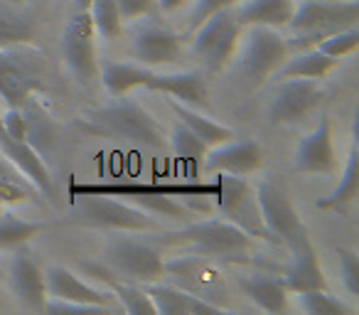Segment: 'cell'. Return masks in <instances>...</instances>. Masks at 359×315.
Wrapping results in <instances>:
<instances>
[{
	"mask_svg": "<svg viewBox=\"0 0 359 315\" xmlns=\"http://www.w3.org/2000/svg\"><path fill=\"white\" fill-rule=\"evenodd\" d=\"M76 126L84 133L130 140V143H140L143 148L158 150L165 145L163 126L158 123V119L148 109H143L138 101L128 99V94L116 96L111 104L79 114Z\"/></svg>",
	"mask_w": 359,
	"mask_h": 315,
	"instance_id": "6da1fadb",
	"label": "cell"
},
{
	"mask_svg": "<svg viewBox=\"0 0 359 315\" xmlns=\"http://www.w3.org/2000/svg\"><path fill=\"white\" fill-rule=\"evenodd\" d=\"M359 0H300L288 27L295 32L288 50H308L337 30L357 27Z\"/></svg>",
	"mask_w": 359,
	"mask_h": 315,
	"instance_id": "7a4b0ae2",
	"label": "cell"
},
{
	"mask_svg": "<svg viewBox=\"0 0 359 315\" xmlns=\"http://www.w3.org/2000/svg\"><path fill=\"white\" fill-rule=\"evenodd\" d=\"M47 91L45 55L32 42L0 47V99L6 106H22Z\"/></svg>",
	"mask_w": 359,
	"mask_h": 315,
	"instance_id": "3957f363",
	"label": "cell"
},
{
	"mask_svg": "<svg viewBox=\"0 0 359 315\" xmlns=\"http://www.w3.org/2000/svg\"><path fill=\"white\" fill-rule=\"evenodd\" d=\"M72 224L91 227L106 232H155L158 220L150 212L111 195H74V207L69 215Z\"/></svg>",
	"mask_w": 359,
	"mask_h": 315,
	"instance_id": "277c9868",
	"label": "cell"
},
{
	"mask_svg": "<svg viewBox=\"0 0 359 315\" xmlns=\"http://www.w3.org/2000/svg\"><path fill=\"white\" fill-rule=\"evenodd\" d=\"M172 236L177 241L190 244L192 254L207 256L217 264H249L251 261L246 259V254H249L254 239L226 220L190 222Z\"/></svg>",
	"mask_w": 359,
	"mask_h": 315,
	"instance_id": "5b68a950",
	"label": "cell"
},
{
	"mask_svg": "<svg viewBox=\"0 0 359 315\" xmlns=\"http://www.w3.org/2000/svg\"><path fill=\"white\" fill-rule=\"evenodd\" d=\"M101 261L116 279L130 281V283H153L163 281V254L150 241L135 239L130 232L111 234L101 251Z\"/></svg>",
	"mask_w": 359,
	"mask_h": 315,
	"instance_id": "8992f818",
	"label": "cell"
},
{
	"mask_svg": "<svg viewBox=\"0 0 359 315\" xmlns=\"http://www.w3.org/2000/svg\"><path fill=\"white\" fill-rule=\"evenodd\" d=\"M215 180H217V185H219L215 197H217V207H219V212H222V220L239 227L251 239L278 244V239L271 234L264 222L254 185H251L246 177L226 175V173H217Z\"/></svg>",
	"mask_w": 359,
	"mask_h": 315,
	"instance_id": "52a82bcc",
	"label": "cell"
},
{
	"mask_svg": "<svg viewBox=\"0 0 359 315\" xmlns=\"http://www.w3.org/2000/svg\"><path fill=\"white\" fill-rule=\"evenodd\" d=\"M163 279L207 303L219 305V308H226L229 303V288H226L224 274H222V264L207 259V256L187 254L168 259L163 264Z\"/></svg>",
	"mask_w": 359,
	"mask_h": 315,
	"instance_id": "ba28073f",
	"label": "cell"
},
{
	"mask_svg": "<svg viewBox=\"0 0 359 315\" xmlns=\"http://www.w3.org/2000/svg\"><path fill=\"white\" fill-rule=\"evenodd\" d=\"M219 185L212 182H72L69 195H111L138 207L148 197H215Z\"/></svg>",
	"mask_w": 359,
	"mask_h": 315,
	"instance_id": "9c48e42d",
	"label": "cell"
},
{
	"mask_svg": "<svg viewBox=\"0 0 359 315\" xmlns=\"http://www.w3.org/2000/svg\"><path fill=\"white\" fill-rule=\"evenodd\" d=\"M241 30L244 27L236 22L231 8L215 13L197 30H192L195 32L192 50H195L197 60L205 65V69L210 74H219L231 62V57H234L236 47L241 42Z\"/></svg>",
	"mask_w": 359,
	"mask_h": 315,
	"instance_id": "30bf717a",
	"label": "cell"
},
{
	"mask_svg": "<svg viewBox=\"0 0 359 315\" xmlns=\"http://www.w3.org/2000/svg\"><path fill=\"white\" fill-rule=\"evenodd\" d=\"M254 190L256 197H259V207L266 227L278 239V244H283L288 251H295L308 244V241H313L308 234V227L300 220L298 210L290 202V197L285 195V190H280L271 180H261Z\"/></svg>",
	"mask_w": 359,
	"mask_h": 315,
	"instance_id": "8fae6325",
	"label": "cell"
},
{
	"mask_svg": "<svg viewBox=\"0 0 359 315\" xmlns=\"http://www.w3.org/2000/svg\"><path fill=\"white\" fill-rule=\"evenodd\" d=\"M288 60V40L273 27L251 25L239 52V69L254 86H261Z\"/></svg>",
	"mask_w": 359,
	"mask_h": 315,
	"instance_id": "7c38bea8",
	"label": "cell"
},
{
	"mask_svg": "<svg viewBox=\"0 0 359 315\" xmlns=\"http://www.w3.org/2000/svg\"><path fill=\"white\" fill-rule=\"evenodd\" d=\"M62 57L79 84L89 86L99 76V57H96V32L91 25L89 11H74L62 30Z\"/></svg>",
	"mask_w": 359,
	"mask_h": 315,
	"instance_id": "4fadbf2b",
	"label": "cell"
},
{
	"mask_svg": "<svg viewBox=\"0 0 359 315\" xmlns=\"http://www.w3.org/2000/svg\"><path fill=\"white\" fill-rule=\"evenodd\" d=\"M325 99V89L318 79H303V76H288L280 81L273 99L269 104L271 123H298L303 121L320 101Z\"/></svg>",
	"mask_w": 359,
	"mask_h": 315,
	"instance_id": "5bb4252c",
	"label": "cell"
},
{
	"mask_svg": "<svg viewBox=\"0 0 359 315\" xmlns=\"http://www.w3.org/2000/svg\"><path fill=\"white\" fill-rule=\"evenodd\" d=\"M293 170L303 175H332L337 170V150L327 114L320 116V123L295 145Z\"/></svg>",
	"mask_w": 359,
	"mask_h": 315,
	"instance_id": "9a60e30c",
	"label": "cell"
},
{
	"mask_svg": "<svg viewBox=\"0 0 359 315\" xmlns=\"http://www.w3.org/2000/svg\"><path fill=\"white\" fill-rule=\"evenodd\" d=\"M45 283H47V298H62V300H74L81 305H91V308L101 310V313H116L121 310L116 305V295L109 288H99V286L86 283L84 279L74 274L72 269L65 266H50L45 269Z\"/></svg>",
	"mask_w": 359,
	"mask_h": 315,
	"instance_id": "2e32d148",
	"label": "cell"
},
{
	"mask_svg": "<svg viewBox=\"0 0 359 315\" xmlns=\"http://www.w3.org/2000/svg\"><path fill=\"white\" fill-rule=\"evenodd\" d=\"M261 166H264V148L259 140L251 138H231L212 145V150H207L205 161H202V168L212 175L226 173V175L249 177L256 170H261Z\"/></svg>",
	"mask_w": 359,
	"mask_h": 315,
	"instance_id": "e0dca14e",
	"label": "cell"
},
{
	"mask_svg": "<svg viewBox=\"0 0 359 315\" xmlns=\"http://www.w3.org/2000/svg\"><path fill=\"white\" fill-rule=\"evenodd\" d=\"M8 279H11L13 295H15V300L22 308L32 310V313H42L45 310V300H47L45 269L37 264V259L25 246L13 251Z\"/></svg>",
	"mask_w": 359,
	"mask_h": 315,
	"instance_id": "ac0fdd59",
	"label": "cell"
},
{
	"mask_svg": "<svg viewBox=\"0 0 359 315\" xmlns=\"http://www.w3.org/2000/svg\"><path fill=\"white\" fill-rule=\"evenodd\" d=\"M130 55L138 65L153 67V69L165 65H177L182 60V42H180L177 32H172L170 27L148 22L135 30L133 40H130Z\"/></svg>",
	"mask_w": 359,
	"mask_h": 315,
	"instance_id": "d6986e66",
	"label": "cell"
},
{
	"mask_svg": "<svg viewBox=\"0 0 359 315\" xmlns=\"http://www.w3.org/2000/svg\"><path fill=\"white\" fill-rule=\"evenodd\" d=\"M0 153L6 155L8 161L32 182L40 195H45V200H55V180H52V173L47 161L32 148L27 140H18L13 138L11 133L6 130L3 121H0Z\"/></svg>",
	"mask_w": 359,
	"mask_h": 315,
	"instance_id": "ffe728a7",
	"label": "cell"
},
{
	"mask_svg": "<svg viewBox=\"0 0 359 315\" xmlns=\"http://www.w3.org/2000/svg\"><path fill=\"white\" fill-rule=\"evenodd\" d=\"M145 89L160 91V94L192 106V109H210V84H207V76L197 69L153 72Z\"/></svg>",
	"mask_w": 359,
	"mask_h": 315,
	"instance_id": "44dd1931",
	"label": "cell"
},
{
	"mask_svg": "<svg viewBox=\"0 0 359 315\" xmlns=\"http://www.w3.org/2000/svg\"><path fill=\"white\" fill-rule=\"evenodd\" d=\"M145 293L150 295L158 315H197V313H224L226 308H219L215 303L197 298V295L187 293L180 286L170 283V281H153V283H143Z\"/></svg>",
	"mask_w": 359,
	"mask_h": 315,
	"instance_id": "7402d4cb",
	"label": "cell"
},
{
	"mask_svg": "<svg viewBox=\"0 0 359 315\" xmlns=\"http://www.w3.org/2000/svg\"><path fill=\"white\" fill-rule=\"evenodd\" d=\"M285 288L288 293H305V290H320V288H327V279H325V271L320 266L318 259V251H315L313 241H308L305 246L300 249L290 251V261L285 264L283 274Z\"/></svg>",
	"mask_w": 359,
	"mask_h": 315,
	"instance_id": "603a6c76",
	"label": "cell"
},
{
	"mask_svg": "<svg viewBox=\"0 0 359 315\" xmlns=\"http://www.w3.org/2000/svg\"><path fill=\"white\" fill-rule=\"evenodd\" d=\"M239 288L244 290L246 298H249L256 308L264 310V313L278 315V313H285L290 305L288 288H285L280 276L259 271V274H251V276H246V279H241Z\"/></svg>",
	"mask_w": 359,
	"mask_h": 315,
	"instance_id": "cb8c5ba5",
	"label": "cell"
},
{
	"mask_svg": "<svg viewBox=\"0 0 359 315\" xmlns=\"http://www.w3.org/2000/svg\"><path fill=\"white\" fill-rule=\"evenodd\" d=\"M153 67L138 65V62H116V60H104V65H99L101 84H104L106 94L111 99L116 96H126L133 89L148 86L150 76H153Z\"/></svg>",
	"mask_w": 359,
	"mask_h": 315,
	"instance_id": "d4e9b609",
	"label": "cell"
},
{
	"mask_svg": "<svg viewBox=\"0 0 359 315\" xmlns=\"http://www.w3.org/2000/svg\"><path fill=\"white\" fill-rule=\"evenodd\" d=\"M293 8V0H241L231 13L241 27L264 25L278 30V27H288Z\"/></svg>",
	"mask_w": 359,
	"mask_h": 315,
	"instance_id": "484cf974",
	"label": "cell"
},
{
	"mask_svg": "<svg viewBox=\"0 0 359 315\" xmlns=\"http://www.w3.org/2000/svg\"><path fill=\"white\" fill-rule=\"evenodd\" d=\"M168 106L175 114V119H177L180 123H185L187 128H190L197 138L205 140L207 145H217V143H224V140L236 138V133L229 128V126L217 123V121H212L210 116L202 114L200 109H192V106L180 104V101H175V99H168Z\"/></svg>",
	"mask_w": 359,
	"mask_h": 315,
	"instance_id": "4316f807",
	"label": "cell"
},
{
	"mask_svg": "<svg viewBox=\"0 0 359 315\" xmlns=\"http://www.w3.org/2000/svg\"><path fill=\"white\" fill-rule=\"evenodd\" d=\"M357 161H359V150H357V133H352V145H349L347 153V163H344V170L339 175V182L327 197L318 200V210H337L342 212L347 205H352L357 200V190H359V170H357Z\"/></svg>",
	"mask_w": 359,
	"mask_h": 315,
	"instance_id": "83f0119b",
	"label": "cell"
},
{
	"mask_svg": "<svg viewBox=\"0 0 359 315\" xmlns=\"http://www.w3.org/2000/svg\"><path fill=\"white\" fill-rule=\"evenodd\" d=\"M47 222L40 220H22L15 212L6 210L0 212V251H15L20 246H27L32 239L47 229Z\"/></svg>",
	"mask_w": 359,
	"mask_h": 315,
	"instance_id": "f1b7e54d",
	"label": "cell"
},
{
	"mask_svg": "<svg viewBox=\"0 0 359 315\" xmlns=\"http://www.w3.org/2000/svg\"><path fill=\"white\" fill-rule=\"evenodd\" d=\"M35 32H37L35 18L22 11V6L0 3V47L32 42L35 40Z\"/></svg>",
	"mask_w": 359,
	"mask_h": 315,
	"instance_id": "f546056e",
	"label": "cell"
},
{
	"mask_svg": "<svg viewBox=\"0 0 359 315\" xmlns=\"http://www.w3.org/2000/svg\"><path fill=\"white\" fill-rule=\"evenodd\" d=\"M337 60L323 55L318 47H308V50H300L295 57L285 60L278 67L280 79H288V76H303V79H325L330 72L334 69Z\"/></svg>",
	"mask_w": 359,
	"mask_h": 315,
	"instance_id": "4dcf8cb0",
	"label": "cell"
},
{
	"mask_svg": "<svg viewBox=\"0 0 359 315\" xmlns=\"http://www.w3.org/2000/svg\"><path fill=\"white\" fill-rule=\"evenodd\" d=\"M170 143H172V153L177 158V163L187 170V175H197L202 168V161H205L207 148L210 145L202 138H197L185 123H175L172 135H170Z\"/></svg>",
	"mask_w": 359,
	"mask_h": 315,
	"instance_id": "1f68e13d",
	"label": "cell"
},
{
	"mask_svg": "<svg viewBox=\"0 0 359 315\" xmlns=\"http://www.w3.org/2000/svg\"><path fill=\"white\" fill-rule=\"evenodd\" d=\"M40 192L32 187V182L0 153V212L18 202H30Z\"/></svg>",
	"mask_w": 359,
	"mask_h": 315,
	"instance_id": "d6a6232c",
	"label": "cell"
},
{
	"mask_svg": "<svg viewBox=\"0 0 359 315\" xmlns=\"http://www.w3.org/2000/svg\"><path fill=\"white\" fill-rule=\"evenodd\" d=\"M22 111H25V121H27V133L25 140L37 150V153L45 158L57 143V133H55V126H52L50 116L35 104V96L27 99L22 104Z\"/></svg>",
	"mask_w": 359,
	"mask_h": 315,
	"instance_id": "836d02e7",
	"label": "cell"
},
{
	"mask_svg": "<svg viewBox=\"0 0 359 315\" xmlns=\"http://www.w3.org/2000/svg\"><path fill=\"white\" fill-rule=\"evenodd\" d=\"M106 288L116 295V300H118V308L123 310V313H130V315H158L153 300H150V295L145 293V288L140 283H130V281L116 279L114 274H109V276H106Z\"/></svg>",
	"mask_w": 359,
	"mask_h": 315,
	"instance_id": "e575fe53",
	"label": "cell"
},
{
	"mask_svg": "<svg viewBox=\"0 0 359 315\" xmlns=\"http://www.w3.org/2000/svg\"><path fill=\"white\" fill-rule=\"evenodd\" d=\"M89 18L94 32L99 37H104L106 42H114L123 32V20H121V13L116 0H91L89 6Z\"/></svg>",
	"mask_w": 359,
	"mask_h": 315,
	"instance_id": "d590c367",
	"label": "cell"
},
{
	"mask_svg": "<svg viewBox=\"0 0 359 315\" xmlns=\"http://www.w3.org/2000/svg\"><path fill=\"white\" fill-rule=\"evenodd\" d=\"M298 305L308 315H354V313H357V308H354V305L334 298L332 293H327V288L298 293Z\"/></svg>",
	"mask_w": 359,
	"mask_h": 315,
	"instance_id": "8d00e7d4",
	"label": "cell"
},
{
	"mask_svg": "<svg viewBox=\"0 0 359 315\" xmlns=\"http://www.w3.org/2000/svg\"><path fill=\"white\" fill-rule=\"evenodd\" d=\"M357 45H359V30L357 27H347V30H337V32H332V35H327L315 47H318L323 55L332 57V60H342V57L352 55V52L357 50Z\"/></svg>",
	"mask_w": 359,
	"mask_h": 315,
	"instance_id": "74e56055",
	"label": "cell"
},
{
	"mask_svg": "<svg viewBox=\"0 0 359 315\" xmlns=\"http://www.w3.org/2000/svg\"><path fill=\"white\" fill-rule=\"evenodd\" d=\"M337 261H339V281H342L344 290L352 298H359V256L354 249L339 246L337 249Z\"/></svg>",
	"mask_w": 359,
	"mask_h": 315,
	"instance_id": "f35d334b",
	"label": "cell"
},
{
	"mask_svg": "<svg viewBox=\"0 0 359 315\" xmlns=\"http://www.w3.org/2000/svg\"><path fill=\"white\" fill-rule=\"evenodd\" d=\"M236 3H241V0H195V8L190 13V30H197L210 15L226 11V8H234Z\"/></svg>",
	"mask_w": 359,
	"mask_h": 315,
	"instance_id": "ab89813d",
	"label": "cell"
},
{
	"mask_svg": "<svg viewBox=\"0 0 359 315\" xmlns=\"http://www.w3.org/2000/svg\"><path fill=\"white\" fill-rule=\"evenodd\" d=\"M116 6H118L121 20L126 25V22H135L143 15H148L153 6H158V0H116Z\"/></svg>",
	"mask_w": 359,
	"mask_h": 315,
	"instance_id": "60d3db41",
	"label": "cell"
},
{
	"mask_svg": "<svg viewBox=\"0 0 359 315\" xmlns=\"http://www.w3.org/2000/svg\"><path fill=\"white\" fill-rule=\"evenodd\" d=\"M185 3H190V0H158V6L163 13H175L177 8H182Z\"/></svg>",
	"mask_w": 359,
	"mask_h": 315,
	"instance_id": "b9f144b4",
	"label": "cell"
},
{
	"mask_svg": "<svg viewBox=\"0 0 359 315\" xmlns=\"http://www.w3.org/2000/svg\"><path fill=\"white\" fill-rule=\"evenodd\" d=\"M74 3V11H89L91 0H72Z\"/></svg>",
	"mask_w": 359,
	"mask_h": 315,
	"instance_id": "7bdbcfd3",
	"label": "cell"
},
{
	"mask_svg": "<svg viewBox=\"0 0 359 315\" xmlns=\"http://www.w3.org/2000/svg\"><path fill=\"white\" fill-rule=\"evenodd\" d=\"M0 3H11V6H22L25 0H0Z\"/></svg>",
	"mask_w": 359,
	"mask_h": 315,
	"instance_id": "ee69618b",
	"label": "cell"
},
{
	"mask_svg": "<svg viewBox=\"0 0 359 315\" xmlns=\"http://www.w3.org/2000/svg\"><path fill=\"white\" fill-rule=\"evenodd\" d=\"M3 308H6V303H3V300H0V310H3Z\"/></svg>",
	"mask_w": 359,
	"mask_h": 315,
	"instance_id": "f6af8a7d",
	"label": "cell"
},
{
	"mask_svg": "<svg viewBox=\"0 0 359 315\" xmlns=\"http://www.w3.org/2000/svg\"><path fill=\"white\" fill-rule=\"evenodd\" d=\"M0 279H3V269H0Z\"/></svg>",
	"mask_w": 359,
	"mask_h": 315,
	"instance_id": "bcb514c9",
	"label": "cell"
}]
</instances>
